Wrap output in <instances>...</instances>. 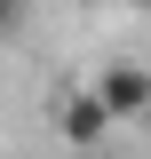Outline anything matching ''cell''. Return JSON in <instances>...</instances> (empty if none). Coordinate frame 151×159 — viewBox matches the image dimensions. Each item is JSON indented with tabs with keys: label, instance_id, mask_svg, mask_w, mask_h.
<instances>
[{
	"label": "cell",
	"instance_id": "obj_1",
	"mask_svg": "<svg viewBox=\"0 0 151 159\" xmlns=\"http://www.w3.org/2000/svg\"><path fill=\"white\" fill-rule=\"evenodd\" d=\"M48 127H56V143H72V151H103L112 111H103L95 88H56V96H48Z\"/></svg>",
	"mask_w": 151,
	"mask_h": 159
},
{
	"label": "cell",
	"instance_id": "obj_2",
	"mask_svg": "<svg viewBox=\"0 0 151 159\" xmlns=\"http://www.w3.org/2000/svg\"><path fill=\"white\" fill-rule=\"evenodd\" d=\"M95 96H103L112 127H135V119H151V72H143L135 56H119V64L95 72Z\"/></svg>",
	"mask_w": 151,
	"mask_h": 159
},
{
	"label": "cell",
	"instance_id": "obj_3",
	"mask_svg": "<svg viewBox=\"0 0 151 159\" xmlns=\"http://www.w3.org/2000/svg\"><path fill=\"white\" fill-rule=\"evenodd\" d=\"M24 16H32V0H0V40L16 32V24H24Z\"/></svg>",
	"mask_w": 151,
	"mask_h": 159
}]
</instances>
